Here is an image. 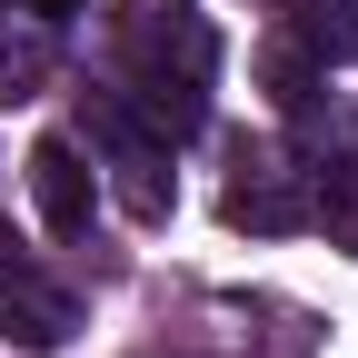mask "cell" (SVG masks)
Returning a JSON list of instances; mask_svg holds the SVG:
<instances>
[{"label":"cell","mask_w":358,"mask_h":358,"mask_svg":"<svg viewBox=\"0 0 358 358\" xmlns=\"http://www.w3.org/2000/svg\"><path fill=\"white\" fill-rule=\"evenodd\" d=\"M30 199H40V229L50 239H90V209H100V169L80 159V140H40L30 150Z\"/></svg>","instance_id":"1"},{"label":"cell","mask_w":358,"mask_h":358,"mask_svg":"<svg viewBox=\"0 0 358 358\" xmlns=\"http://www.w3.org/2000/svg\"><path fill=\"white\" fill-rule=\"evenodd\" d=\"M0 329H10L20 348H60L80 329V308H70L60 279H40L30 259H0Z\"/></svg>","instance_id":"2"},{"label":"cell","mask_w":358,"mask_h":358,"mask_svg":"<svg viewBox=\"0 0 358 358\" xmlns=\"http://www.w3.org/2000/svg\"><path fill=\"white\" fill-rule=\"evenodd\" d=\"M90 150H100L110 159V179H120V199H129V219H169V159L140 140V129H129L120 110H90Z\"/></svg>","instance_id":"3"},{"label":"cell","mask_w":358,"mask_h":358,"mask_svg":"<svg viewBox=\"0 0 358 358\" xmlns=\"http://www.w3.org/2000/svg\"><path fill=\"white\" fill-rule=\"evenodd\" d=\"M219 209H229V229H268V239H279V229H308V189H299L289 169H259V179H239V189L219 199Z\"/></svg>","instance_id":"4"},{"label":"cell","mask_w":358,"mask_h":358,"mask_svg":"<svg viewBox=\"0 0 358 358\" xmlns=\"http://www.w3.org/2000/svg\"><path fill=\"white\" fill-rule=\"evenodd\" d=\"M299 50L308 60H358V0H299Z\"/></svg>","instance_id":"5"},{"label":"cell","mask_w":358,"mask_h":358,"mask_svg":"<svg viewBox=\"0 0 358 358\" xmlns=\"http://www.w3.org/2000/svg\"><path fill=\"white\" fill-rule=\"evenodd\" d=\"M40 80H50V20L20 30V40H10V20H0V100H30Z\"/></svg>","instance_id":"6"},{"label":"cell","mask_w":358,"mask_h":358,"mask_svg":"<svg viewBox=\"0 0 358 358\" xmlns=\"http://www.w3.org/2000/svg\"><path fill=\"white\" fill-rule=\"evenodd\" d=\"M259 80H268V100H279V110H308V100H319V60H308V50H268Z\"/></svg>","instance_id":"7"},{"label":"cell","mask_w":358,"mask_h":358,"mask_svg":"<svg viewBox=\"0 0 358 358\" xmlns=\"http://www.w3.org/2000/svg\"><path fill=\"white\" fill-rule=\"evenodd\" d=\"M20 10H30V20H70L80 0H20Z\"/></svg>","instance_id":"8"}]
</instances>
